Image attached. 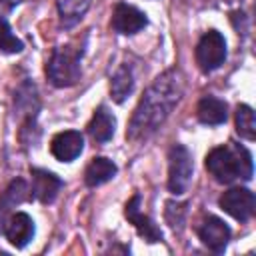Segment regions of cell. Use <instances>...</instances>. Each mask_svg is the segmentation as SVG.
Listing matches in <instances>:
<instances>
[{"label":"cell","instance_id":"cell-8","mask_svg":"<svg viewBox=\"0 0 256 256\" xmlns=\"http://www.w3.org/2000/svg\"><path fill=\"white\" fill-rule=\"evenodd\" d=\"M198 236L206 248L216 254H222L230 240V228L218 216H206L198 226Z\"/></svg>","mask_w":256,"mask_h":256},{"label":"cell","instance_id":"cell-17","mask_svg":"<svg viewBox=\"0 0 256 256\" xmlns=\"http://www.w3.org/2000/svg\"><path fill=\"white\" fill-rule=\"evenodd\" d=\"M134 90V74L130 70L128 64H122L116 74L112 76V82H110V94H112V100L122 104Z\"/></svg>","mask_w":256,"mask_h":256},{"label":"cell","instance_id":"cell-12","mask_svg":"<svg viewBox=\"0 0 256 256\" xmlns=\"http://www.w3.org/2000/svg\"><path fill=\"white\" fill-rule=\"evenodd\" d=\"M30 174H32V196L42 204L54 202L58 192L62 190L64 182L56 174H52L44 168H32Z\"/></svg>","mask_w":256,"mask_h":256},{"label":"cell","instance_id":"cell-4","mask_svg":"<svg viewBox=\"0 0 256 256\" xmlns=\"http://www.w3.org/2000/svg\"><path fill=\"white\" fill-rule=\"evenodd\" d=\"M168 190L176 196L184 194L192 182V172H194V164H192V156L188 152L186 146L182 144H174L170 148L168 154Z\"/></svg>","mask_w":256,"mask_h":256},{"label":"cell","instance_id":"cell-22","mask_svg":"<svg viewBox=\"0 0 256 256\" xmlns=\"http://www.w3.org/2000/svg\"><path fill=\"white\" fill-rule=\"evenodd\" d=\"M184 218H186V202H166V220L172 228H182L184 224Z\"/></svg>","mask_w":256,"mask_h":256},{"label":"cell","instance_id":"cell-15","mask_svg":"<svg viewBox=\"0 0 256 256\" xmlns=\"http://www.w3.org/2000/svg\"><path fill=\"white\" fill-rule=\"evenodd\" d=\"M114 128H116V118L112 116V112H108L106 106H98L88 124V134L96 142L104 144L114 136Z\"/></svg>","mask_w":256,"mask_h":256},{"label":"cell","instance_id":"cell-7","mask_svg":"<svg viewBox=\"0 0 256 256\" xmlns=\"http://www.w3.org/2000/svg\"><path fill=\"white\" fill-rule=\"evenodd\" d=\"M220 208L226 214H230L234 220L246 222L252 218V214L256 210L254 192H250L248 188H230L228 192H224L220 196Z\"/></svg>","mask_w":256,"mask_h":256},{"label":"cell","instance_id":"cell-14","mask_svg":"<svg viewBox=\"0 0 256 256\" xmlns=\"http://www.w3.org/2000/svg\"><path fill=\"white\" fill-rule=\"evenodd\" d=\"M198 120L208 126H218L228 118V104L216 96H202L196 108Z\"/></svg>","mask_w":256,"mask_h":256},{"label":"cell","instance_id":"cell-13","mask_svg":"<svg viewBox=\"0 0 256 256\" xmlns=\"http://www.w3.org/2000/svg\"><path fill=\"white\" fill-rule=\"evenodd\" d=\"M4 236L12 246L24 248L34 238V220L26 212H14L4 224Z\"/></svg>","mask_w":256,"mask_h":256},{"label":"cell","instance_id":"cell-19","mask_svg":"<svg viewBox=\"0 0 256 256\" xmlns=\"http://www.w3.org/2000/svg\"><path fill=\"white\" fill-rule=\"evenodd\" d=\"M28 196H30L28 184H26L22 178H16V180H12V182L8 184V188L4 190V194H2V198H0V204H2L6 210H10V208H14V206L26 202Z\"/></svg>","mask_w":256,"mask_h":256},{"label":"cell","instance_id":"cell-21","mask_svg":"<svg viewBox=\"0 0 256 256\" xmlns=\"http://www.w3.org/2000/svg\"><path fill=\"white\" fill-rule=\"evenodd\" d=\"M22 48H24L22 40L12 32L6 18L0 16V50L6 54H18V52H22Z\"/></svg>","mask_w":256,"mask_h":256},{"label":"cell","instance_id":"cell-1","mask_svg":"<svg viewBox=\"0 0 256 256\" xmlns=\"http://www.w3.org/2000/svg\"><path fill=\"white\" fill-rule=\"evenodd\" d=\"M184 94V76L178 68H170L160 74L140 98L132 120L126 130L130 142H142L150 138L170 116Z\"/></svg>","mask_w":256,"mask_h":256},{"label":"cell","instance_id":"cell-24","mask_svg":"<svg viewBox=\"0 0 256 256\" xmlns=\"http://www.w3.org/2000/svg\"><path fill=\"white\" fill-rule=\"evenodd\" d=\"M6 212H8V210H6V208H4L2 204H0V232H4V224H6L4 216H6Z\"/></svg>","mask_w":256,"mask_h":256},{"label":"cell","instance_id":"cell-11","mask_svg":"<svg viewBox=\"0 0 256 256\" xmlns=\"http://www.w3.org/2000/svg\"><path fill=\"white\" fill-rule=\"evenodd\" d=\"M84 150V136L78 130H64L50 142V152L60 162H72Z\"/></svg>","mask_w":256,"mask_h":256},{"label":"cell","instance_id":"cell-18","mask_svg":"<svg viewBox=\"0 0 256 256\" xmlns=\"http://www.w3.org/2000/svg\"><path fill=\"white\" fill-rule=\"evenodd\" d=\"M92 0H58V12H60V20L62 26L72 28L90 8Z\"/></svg>","mask_w":256,"mask_h":256},{"label":"cell","instance_id":"cell-20","mask_svg":"<svg viewBox=\"0 0 256 256\" xmlns=\"http://www.w3.org/2000/svg\"><path fill=\"white\" fill-rule=\"evenodd\" d=\"M236 130L242 138L246 140H254L256 138V120H254V112L250 106L246 104H238L236 108Z\"/></svg>","mask_w":256,"mask_h":256},{"label":"cell","instance_id":"cell-10","mask_svg":"<svg viewBox=\"0 0 256 256\" xmlns=\"http://www.w3.org/2000/svg\"><path fill=\"white\" fill-rule=\"evenodd\" d=\"M124 214L128 218L130 224H134L136 232L146 240V242H162V230L154 224V220L146 214L140 212V194H134L124 208Z\"/></svg>","mask_w":256,"mask_h":256},{"label":"cell","instance_id":"cell-2","mask_svg":"<svg viewBox=\"0 0 256 256\" xmlns=\"http://www.w3.org/2000/svg\"><path fill=\"white\" fill-rule=\"evenodd\" d=\"M206 170L220 184H232L234 180H250L252 178V154L248 148L240 144L216 146L206 154Z\"/></svg>","mask_w":256,"mask_h":256},{"label":"cell","instance_id":"cell-6","mask_svg":"<svg viewBox=\"0 0 256 256\" xmlns=\"http://www.w3.org/2000/svg\"><path fill=\"white\" fill-rule=\"evenodd\" d=\"M38 108H40V100H38V92L36 86L32 82H22L20 88L16 90V98H14V112L22 122V130L20 136L32 128H36V116H38Z\"/></svg>","mask_w":256,"mask_h":256},{"label":"cell","instance_id":"cell-5","mask_svg":"<svg viewBox=\"0 0 256 256\" xmlns=\"http://www.w3.org/2000/svg\"><path fill=\"white\" fill-rule=\"evenodd\" d=\"M226 60V40L220 32L208 30L196 44V64L202 72L220 68Z\"/></svg>","mask_w":256,"mask_h":256},{"label":"cell","instance_id":"cell-9","mask_svg":"<svg viewBox=\"0 0 256 256\" xmlns=\"http://www.w3.org/2000/svg\"><path fill=\"white\" fill-rule=\"evenodd\" d=\"M148 24V18L142 10L126 4V2H118L114 6L112 12V30L118 34H136L140 32L144 26Z\"/></svg>","mask_w":256,"mask_h":256},{"label":"cell","instance_id":"cell-23","mask_svg":"<svg viewBox=\"0 0 256 256\" xmlns=\"http://www.w3.org/2000/svg\"><path fill=\"white\" fill-rule=\"evenodd\" d=\"M20 2H24V0H0V4H2L4 8H8V10H10V8H14V6H16V4H20Z\"/></svg>","mask_w":256,"mask_h":256},{"label":"cell","instance_id":"cell-3","mask_svg":"<svg viewBox=\"0 0 256 256\" xmlns=\"http://www.w3.org/2000/svg\"><path fill=\"white\" fill-rule=\"evenodd\" d=\"M80 60H82V48L58 46L52 52V56H50V60L46 64V76H48V80L56 88L74 86L80 80V76H82Z\"/></svg>","mask_w":256,"mask_h":256},{"label":"cell","instance_id":"cell-16","mask_svg":"<svg viewBox=\"0 0 256 256\" xmlns=\"http://www.w3.org/2000/svg\"><path fill=\"white\" fill-rule=\"evenodd\" d=\"M116 172H118V168L112 160H108L104 156H96L90 160V164L84 170V182H86V186L94 188V186H100V184L112 180L116 176Z\"/></svg>","mask_w":256,"mask_h":256}]
</instances>
